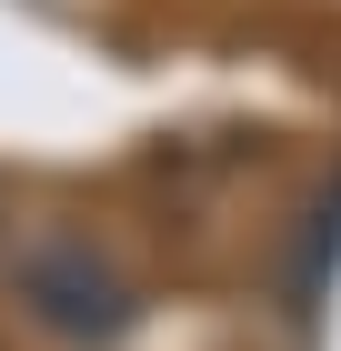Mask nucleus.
<instances>
[{
	"label": "nucleus",
	"mask_w": 341,
	"mask_h": 351,
	"mask_svg": "<svg viewBox=\"0 0 341 351\" xmlns=\"http://www.w3.org/2000/svg\"><path fill=\"white\" fill-rule=\"evenodd\" d=\"M10 291H21V311L51 341L71 351H101L121 341V331L141 322V291H131V271L110 261L101 241H80V231H51V241H30L21 261H10Z\"/></svg>",
	"instance_id": "obj_1"
}]
</instances>
